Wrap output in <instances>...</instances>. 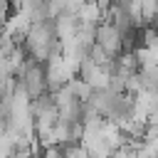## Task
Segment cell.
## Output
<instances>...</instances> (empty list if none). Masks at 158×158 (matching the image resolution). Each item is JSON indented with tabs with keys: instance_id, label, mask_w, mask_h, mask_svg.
Wrapping results in <instances>:
<instances>
[{
	"instance_id": "6da1fadb",
	"label": "cell",
	"mask_w": 158,
	"mask_h": 158,
	"mask_svg": "<svg viewBox=\"0 0 158 158\" xmlns=\"http://www.w3.org/2000/svg\"><path fill=\"white\" fill-rule=\"evenodd\" d=\"M94 2L99 5V10H101V12H106V10L111 7V2H114V0H94Z\"/></svg>"
}]
</instances>
